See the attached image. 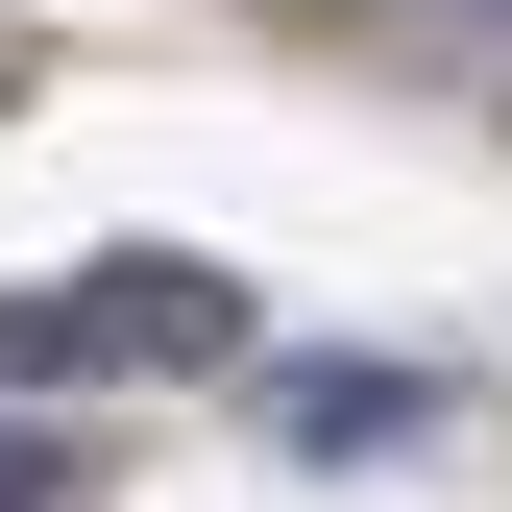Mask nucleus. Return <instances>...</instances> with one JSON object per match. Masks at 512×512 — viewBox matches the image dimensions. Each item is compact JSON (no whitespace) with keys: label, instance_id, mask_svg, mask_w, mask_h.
Segmentation results:
<instances>
[{"label":"nucleus","instance_id":"2","mask_svg":"<svg viewBox=\"0 0 512 512\" xmlns=\"http://www.w3.org/2000/svg\"><path fill=\"white\" fill-rule=\"evenodd\" d=\"M74 317H98V366H244V293L220 269H98Z\"/></svg>","mask_w":512,"mask_h":512},{"label":"nucleus","instance_id":"3","mask_svg":"<svg viewBox=\"0 0 512 512\" xmlns=\"http://www.w3.org/2000/svg\"><path fill=\"white\" fill-rule=\"evenodd\" d=\"M0 512H74V439H0Z\"/></svg>","mask_w":512,"mask_h":512},{"label":"nucleus","instance_id":"1","mask_svg":"<svg viewBox=\"0 0 512 512\" xmlns=\"http://www.w3.org/2000/svg\"><path fill=\"white\" fill-rule=\"evenodd\" d=\"M244 415H269L293 464H391V439H415V366H342V342H244Z\"/></svg>","mask_w":512,"mask_h":512}]
</instances>
